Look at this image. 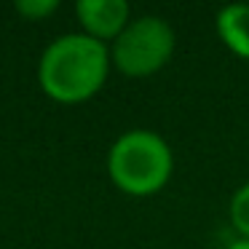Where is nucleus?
<instances>
[{"instance_id":"423d86ee","label":"nucleus","mask_w":249,"mask_h":249,"mask_svg":"<svg viewBox=\"0 0 249 249\" xmlns=\"http://www.w3.org/2000/svg\"><path fill=\"white\" fill-rule=\"evenodd\" d=\"M228 217H231L233 231L249 241V182L238 185L233 190L231 204H228Z\"/></svg>"},{"instance_id":"0eeeda50","label":"nucleus","mask_w":249,"mask_h":249,"mask_svg":"<svg viewBox=\"0 0 249 249\" xmlns=\"http://www.w3.org/2000/svg\"><path fill=\"white\" fill-rule=\"evenodd\" d=\"M56 8H59V0H17L14 3V11L27 22H43L51 14H56Z\"/></svg>"},{"instance_id":"39448f33","label":"nucleus","mask_w":249,"mask_h":249,"mask_svg":"<svg viewBox=\"0 0 249 249\" xmlns=\"http://www.w3.org/2000/svg\"><path fill=\"white\" fill-rule=\"evenodd\" d=\"M214 27L222 46L238 59H249V3H228L217 11Z\"/></svg>"},{"instance_id":"f03ea898","label":"nucleus","mask_w":249,"mask_h":249,"mask_svg":"<svg viewBox=\"0 0 249 249\" xmlns=\"http://www.w3.org/2000/svg\"><path fill=\"white\" fill-rule=\"evenodd\" d=\"M110 182L126 196L147 198L166 188L174 174L172 145L158 131L129 129L107 150Z\"/></svg>"},{"instance_id":"20e7f679","label":"nucleus","mask_w":249,"mask_h":249,"mask_svg":"<svg viewBox=\"0 0 249 249\" xmlns=\"http://www.w3.org/2000/svg\"><path fill=\"white\" fill-rule=\"evenodd\" d=\"M75 17L83 35L110 46L131 22V8L126 0H78Z\"/></svg>"},{"instance_id":"f257e3e1","label":"nucleus","mask_w":249,"mask_h":249,"mask_svg":"<svg viewBox=\"0 0 249 249\" xmlns=\"http://www.w3.org/2000/svg\"><path fill=\"white\" fill-rule=\"evenodd\" d=\"M110 70V46L83 33H65L51 40L40 54L38 83L54 102L81 105L102 91Z\"/></svg>"},{"instance_id":"6e6552de","label":"nucleus","mask_w":249,"mask_h":249,"mask_svg":"<svg viewBox=\"0 0 249 249\" xmlns=\"http://www.w3.org/2000/svg\"><path fill=\"white\" fill-rule=\"evenodd\" d=\"M228 249H249V241H247V238H236Z\"/></svg>"},{"instance_id":"7ed1b4c3","label":"nucleus","mask_w":249,"mask_h":249,"mask_svg":"<svg viewBox=\"0 0 249 249\" xmlns=\"http://www.w3.org/2000/svg\"><path fill=\"white\" fill-rule=\"evenodd\" d=\"M177 46L174 27L158 14L131 17L126 30L110 43V62L126 78H150L169 65Z\"/></svg>"}]
</instances>
